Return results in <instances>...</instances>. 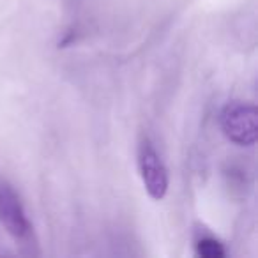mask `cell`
Masks as SVG:
<instances>
[{"label": "cell", "mask_w": 258, "mask_h": 258, "mask_svg": "<svg viewBox=\"0 0 258 258\" xmlns=\"http://www.w3.org/2000/svg\"><path fill=\"white\" fill-rule=\"evenodd\" d=\"M0 225L15 239L16 244L23 247L36 246V235H34L32 221L25 211L20 195L8 182L0 179Z\"/></svg>", "instance_id": "obj_1"}, {"label": "cell", "mask_w": 258, "mask_h": 258, "mask_svg": "<svg viewBox=\"0 0 258 258\" xmlns=\"http://www.w3.org/2000/svg\"><path fill=\"white\" fill-rule=\"evenodd\" d=\"M221 131L232 144L239 147H253L258 138L256 106L246 101H230L219 113Z\"/></svg>", "instance_id": "obj_2"}, {"label": "cell", "mask_w": 258, "mask_h": 258, "mask_svg": "<svg viewBox=\"0 0 258 258\" xmlns=\"http://www.w3.org/2000/svg\"><path fill=\"white\" fill-rule=\"evenodd\" d=\"M137 161L145 191L152 200L161 202L168 193L170 186L168 168H166L161 154L158 152V149L154 147L149 137H142L140 142H138Z\"/></svg>", "instance_id": "obj_3"}, {"label": "cell", "mask_w": 258, "mask_h": 258, "mask_svg": "<svg viewBox=\"0 0 258 258\" xmlns=\"http://www.w3.org/2000/svg\"><path fill=\"white\" fill-rule=\"evenodd\" d=\"M195 253L200 258H225L226 249L223 246V242L219 239H216L212 233L209 232H200L195 237Z\"/></svg>", "instance_id": "obj_4"}]
</instances>
